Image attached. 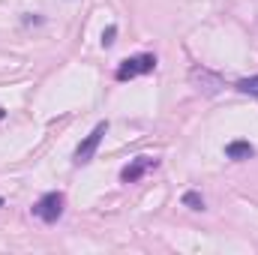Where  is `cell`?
Wrapping results in <instances>:
<instances>
[{
  "label": "cell",
  "mask_w": 258,
  "mask_h": 255,
  "mask_svg": "<svg viewBox=\"0 0 258 255\" xmlns=\"http://www.w3.org/2000/svg\"><path fill=\"white\" fill-rule=\"evenodd\" d=\"M156 69V57L153 54H135V57H126L123 63L117 66V81H129V78H138V75H147Z\"/></svg>",
  "instance_id": "2"
},
{
  "label": "cell",
  "mask_w": 258,
  "mask_h": 255,
  "mask_svg": "<svg viewBox=\"0 0 258 255\" xmlns=\"http://www.w3.org/2000/svg\"><path fill=\"white\" fill-rule=\"evenodd\" d=\"M0 117H3V108H0Z\"/></svg>",
  "instance_id": "10"
},
{
  "label": "cell",
  "mask_w": 258,
  "mask_h": 255,
  "mask_svg": "<svg viewBox=\"0 0 258 255\" xmlns=\"http://www.w3.org/2000/svg\"><path fill=\"white\" fill-rule=\"evenodd\" d=\"M150 168H156V159H150V156H138V159H132L126 168L120 171V180H123V183H135V180H141Z\"/></svg>",
  "instance_id": "5"
},
{
  "label": "cell",
  "mask_w": 258,
  "mask_h": 255,
  "mask_svg": "<svg viewBox=\"0 0 258 255\" xmlns=\"http://www.w3.org/2000/svg\"><path fill=\"white\" fill-rule=\"evenodd\" d=\"M114 36H117V27H114V24H111V27H108V30H102V45H105V48H108V45H111V42H114Z\"/></svg>",
  "instance_id": "9"
},
{
  "label": "cell",
  "mask_w": 258,
  "mask_h": 255,
  "mask_svg": "<svg viewBox=\"0 0 258 255\" xmlns=\"http://www.w3.org/2000/svg\"><path fill=\"white\" fill-rule=\"evenodd\" d=\"M108 132V123H96L93 132L78 144V150H75V165H84V162H90L93 159V153H96V147H99V141H102V135Z\"/></svg>",
  "instance_id": "3"
},
{
  "label": "cell",
  "mask_w": 258,
  "mask_h": 255,
  "mask_svg": "<svg viewBox=\"0 0 258 255\" xmlns=\"http://www.w3.org/2000/svg\"><path fill=\"white\" fill-rule=\"evenodd\" d=\"M183 204L192 207V210H204V198H201L198 192H186V195H183Z\"/></svg>",
  "instance_id": "8"
},
{
  "label": "cell",
  "mask_w": 258,
  "mask_h": 255,
  "mask_svg": "<svg viewBox=\"0 0 258 255\" xmlns=\"http://www.w3.org/2000/svg\"><path fill=\"white\" fill-rule=\"evenodd\" d=\"M237 90H240V93H246V96H255V99H258V75H249V78L237 81Z\"/></svg>",
  "instance_id": "7"
},
{
  "label": "cell",
  "mask_w": 258,
  "mask_h": 255,
  "mask_svg": "<svg viewBox=\"0 0 258 255\" xmlns=\"http://www.w3.org/2000/svg\"><path fill=\"white\" fill-rule=\"evenodd\" d=\"M189 81H192L201 93H207V96H213V93L222 90V78L213 75V72H207V69H201V66H195L192 72H189Z\"/></svg>",
  "instance_id": "4"
},
{
  "label": "cell",
  "mask_w": 258,
  "mask_h": 255,
  "mask_svg": "<svg viewBox=\"0 0 258 255\" xmlns=\"http://www.w3.org/2000/svg\"><path fill=\"white\" fill-rule=\"evenodd\" d=\"M255 150H252V144L249 141H231L228 147H225V156L228 159H249Z\"/></svg>",
  "instance_id": "6"
},
{
  "label": "cell",
  "mask_w": 258,
  "mask_h": 255,
  "mask_svg": "<svg viewBox=\"0 0 258 255\" xmlns=\"http://www.w3.org/2000/svg\"><path fill=\"white\" fill-rule=\"evenodd\" d=\"M63 207H66L63 192H45V195L33 204V216L51 225V222H57V219L63 216Z\"/></svg>",
  "instance_id": "1"
}]
</instances>
